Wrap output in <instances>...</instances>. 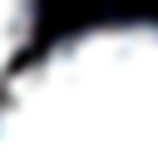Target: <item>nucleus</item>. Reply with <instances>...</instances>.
I'll return each instance as SVG.
<instances>
[{"instance_id": "2", "label": "nucleus", "mask_w": 158, "mask_h": 158, "mask_svg": "<svg viewBox=\"0 0 158 158\" xmlns=\"http://www.w3.org/2000/svg\"><path fill=\"white\" fill-rule=\"evenodd\" d=\"M35 20H40V0H0V89L25 64Z\"/></svg>"}, {"instance_id": "1", "label": "nucleus", "mask_w": 158, "mask_h": 158, "mask_svg": "<svg viewBox=\"0 0 158 158\" xmlns=\"http://www.w3.org/2000/svg\"><path fill=\"white\" fill-rule=\"evenodd\" d=\"M0 158H158V25H89L25 59L0 89Z\"/></svg>"}]
</instances>
